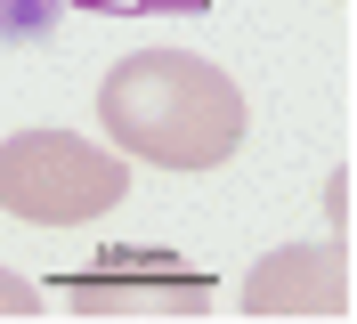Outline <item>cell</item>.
Segmentation results:
<instances>
[{
  "label": "cell",
  "instance_id": "1",
  "mask_svg": "<svg viewBox=\"0 0 357 324\" xmlns=\"http://www.w3.org/2000/svg\"><path fill=\"white\" fill-rule=\"evenodd\" d=\"M98 122L155 171H220L244 146V89L195 49H138L106 73Z\"/></svg>",
  "mask_w": 357,
  "mask_h": 324
},
{
  "label": "cell",
  "instance_id": "2",
  "mask_svg": "<svg viewBox=\"0 0 357 324\" xmlns=\"http://www.w3.org/2000/svg\"><path fill=\"white\" fill-rule=\"evenodd\" d=\"M130 194V162L73 130H17L0 146V211L24 227H82Z\"/></svg>",
  "mask_w": 357,
  "mask_h": 324
},
{
  "label": "cell",
  "instance_id": "3",
  "mask_svg": "<svg viewBox=\"0 0 357 324\" xmlns=\"http://www.w3.org/2000/svg\"><path fill=\"white\" fill-rule=\"evenodd\" d=\"M252 316H349V243H284L244 276Z\"/></svg>",
  "mask_w": 357,
  "mask_h": 324
},
{
  "label": "cell",
  "instance_id": "4",
  "mask_svg": "<svg viewBox=\"0 0 357 324\" xmlns=\"http://www.w3.org/2000/svg\"><path fill=\"white\" fill-rule=\"evenodd\" d=\"M66 24V0H0V41L8 49H41Z\"/></svg>",
  "mask_w": 357,
  "mask_h": 324
},
{
  "label": "cell",
  "instance_id": "5",
  "mask_svg": "<svg viewBox=\"0 0 357 324\" xmlns=\"http://www.w3.org/2000/svg\"><path fill=\"white\" fill-rule=\"evenodd\" d=\"M0 316H41V284H24L0 268Z\"/></svg>",
  "mask_w": 357,
  "mask_h": 324
},
{
  "label": "cell",
  "instance_id": "6",
  "mask_svg": "<svg viewBox=\"0 0 357 324\" xmlns=\"http://www.w3.org/2000/svg\"><path fill=\"white\" fill-rule=\"evenodd\" d=\"M325 211H333V227H349V162L325 178Z\"/></svg>",
  "mask_w": 357,
  "mask_h": 324
}]
</instances>
